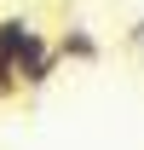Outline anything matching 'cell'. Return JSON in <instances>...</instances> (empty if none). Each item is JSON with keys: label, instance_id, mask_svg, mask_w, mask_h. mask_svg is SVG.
I'll return each mask as SVG.
<instances>
[{"label": "cell", "instance_id": "cell-2", "mask_svg": "<svg viewBox=\"0 0 144 150\" xmlns=\"http://www.w3.org/2000/svg\"><path fill=\"white\" fill-rule=\"evenodd\" d=\"M98 52H104V46H98V35H92V29H81V23H69V29L58 35V58H64V64H98Z\"/></svg>", "mask_w": 144, "mask_h": 150}, {"label": "cell", "instance_id": "cell-4", "mask_svg": "<svg viewBox=\"0 0 144 150\" xmlns=\"http://www.w3.org/2000/svg\"><path fill=\"white\" fill-rule=\"evenodd\" d=\"M18 93H23L18 69H12V64H0V104H6V98H18Z\"/></svg>", "mask_w": 144, "mask_h": 150}, {"label": "cell", "instance_id": "cell-3", "mask_svg": "<svg viewBox=\"0 0 144 150\" xmlns=\"http://www.w3.org/2000/svg\"><path fill=\"white\" fill-rule=\"evenodd\" d=\"M35 35V23L23 18V12H6L0 18V64H12L18 69V52H23V40Z\"/></svg>", "mask_w": 144, "mask_h": 150}, {"label": "cell", "instance_id": "cell-1", "mask_svg": "<svg viewBox=\"0 0 144 150\" xmlns=\"http://www.w3.org/2000/svg\"><path fill=\"white\" fill-rule=\"evenodd\" d=\"M58 40L46 35V29H35V35L23 40V52H18V81H23V93H40L46 81L58 75Z\"/></svg>", "mask_w": 144, "mask_h": 150}]
</instances>
